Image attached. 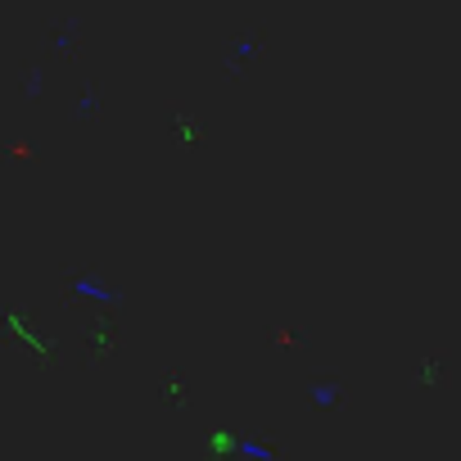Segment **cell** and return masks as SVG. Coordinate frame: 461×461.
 <instances>
[{
    "instance_id": "6da1fadb",
    "label": "cell",
    "mask_w": 461,
    "mask_h": 461,
    "mask_svg": "<svg viewBox=\"0 0 461 461\" xmlns=\"http://www.w3.org/2000/svg\"><path fill=\"white\" fill-rule=\"evenodd\" d=\"M5 330H10L23 348H32V357H37V362H55V339L46 344V339L28 326V317H23V312H10V317H5Z\"/></svg>"
}]
</instances>
